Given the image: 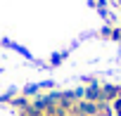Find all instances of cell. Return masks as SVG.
I'll list each match as a JSON object with an SVG mask.
<instances>
[{
  "label": "cell",
  "mask_w": 121,
  "mask_h": 116,
  "mask_svg": "<svg viewBox=\"0 0 121 116\" xmlns=\"http://www.w3.org/2000/svg\"><path fill=\"white\" fill-rule=\"evenodd\" d=\"M83 99H86V102H102V85L93 81V83L83 90Z\"/></svg>",
  "instance_id": "obj_1"
},
{
  "label": "cell",
  "mask_w": 121,
  "mask_h": 116,
  "mask_svg": "<svg viewBox=\"0 0 121 116\" xmlns=\"http://www.w3.org/2000/svg\"><path fill=\"white\" fill-rule=\"evenodd\" d=\"M102 38L121 40V29H119V26H104V29H102Z\"/></svg>",
  "instance_id": "obj_2"
}]
</instances>
